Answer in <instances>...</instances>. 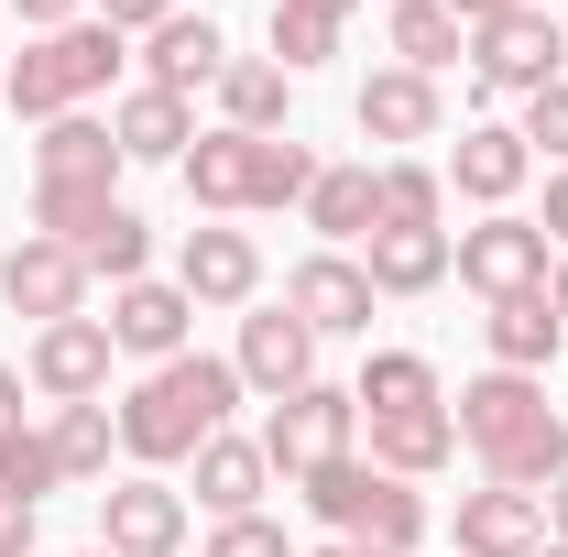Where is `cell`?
I'll return each instance as SVG.
<instances>
[{"label": "cell", "instance_id": "30bf717a", "mask_svg": "<svg viewBox=\"0 0 568 557\" xmlns=\"http://www.w3.org/2000/svg\"><path fill=\"white\" fill-rule=\"evenodd\" d=\"M0 306H11V317H33V328H55V317H88V263H77L67 241L22 230V241L0 252Z\"/></svg>", "mask_w": 568, "mask_h": 557}, {"label": "cell", "instance_id": "d590c367", "mask_svg": "<svg viewBox=\"0 0 568 557\" xmlns=\"http://www.w3.org/2000/svg\"><path fill=\"white\" fill-rule=\"evenodd\" d=\"M209 557H295V547L274 514H230V525H209Z\"/></svg>", "mask_w": 568, "mask_h": 557}, {"label": "cell", "instance_id": "5bb4252c", "mask_svg": "<svg viewBox=\"0 0 568 557\" xmlns=\"http://www.w3.org/2000/svg\"><path fill=\"white\" fill-rule=\"evenodd\" d=\"M437 175H448V198H470V209L493 219V209H514V198H525L536 153H525V132H514V121H470V132L448 142V164H437Z\"/></svg>", "mask_w": 568, "mask_h": 557}, {"label": "cell", "instance_id": "d4e9b609", "mask_svg": "<svg viewBox=\"0 0 568 557\" xmlns=\"http://www.w3.org/2000/svg\"><path fill=\"white\" fill-rule=\"evenodd\" d=\"M284 110H295V77L274 55H230L219 67V132H284Z\"/></svg>", "mask_w": 568, "mask_h": 557}, {"label": "cell", "instance_id": "9a60e30c", "mask_svg": "<svg viewBox=\"0 0 568 557\" xmlns=\"http://www.w3.org/2000/svg\"><path fill=\"white\" fill-rule=\"evenodd\" d=\"M284 306H295L317 340H372V306H383V295H372V274H361L351 252H306V263L284 274Z\"/></svg>", "mask_w": 568, "mask_h": 557}, {"label": "cell", "instance_id": "7dc6e473", "mask_svg": "<svg viewBox=\"0 0 568 557\" xmlns=\"http://www.w3.org/2000/svg\"><path fill=\"white\" fill-rule=\"evenodd\" d=\"M536 557H568V547H558V536H547V547H536Z\"/></svg>", "mask_w": 568, "mask_h": 557}, {"label": "cell", "instance_id": "60d3db41", "mask_svg": "<svg viewBox=\"0 0 568 557\" xmlns=\"http://www.w3.org/2000/svg\"><path fill=\"white\" fill-rule=\"evenodd\" d=\"M547 536H558V547H568V470H558V482H547Z\"/></svg>", "mask_w": 568, "mask_h": 557}, {"label": "cell", "instance_id": "603a6c76", "mask_svg": "<svg viewBox=\"0 0 568 557\" xmlns=\"http://www.w3.org/2000/svg\"><path fill=\"white\" fill-rule=\"evenodd\" d=\"M33 186H121V142H110V121H88V110L44 121V142H33Z\"/></svg>", "mask_w": 568, "mask_h": 557}, {"label": "cell", "instance_id": "cb8c5ba5", "mask_svg": "<svg viewBox=\"0 0 568 557\" xmlns=\"http://www.w3.org/2000/svg\"><path fill=\"white\" fill-rule=\"evenodd\" d=\"M448 459H459V416H448V405L372 416V470H394V482H437Z\"/></svg>", "mask_w": 568, "mask_h": 557}, {"label": "cell", "instance_id": "b9f144b4", "mask_svg": "<svg viewBox=\"0 0 568 557\" xmlns=\"http://www.w3.org/2000/svg\"><path fill=\"white\" fill-rule=\"evenodd\" d=\"M448 11H459V22L481 33V22H503V11H514V0H448Z\"/></svg>", "mask_w": 568, "mask_h": 557}, {"label": "cell", "instance_id": "83f0119b", "mask_svg": "<svg viewBox=\"0 0 568 557\" xmlns=\"http://www.w3.org/2000/svg\"><path fill=\"white\" fill-rule=\"evenodd\" d=\"M351 405H361V416H416V405H448V383H437L426 350H372L361 383H351Z\"/></svg>", "mask_w": 568, "mask_h": 557}, {"label": "cell", "instance_id": "f35d334b", "mask_svg": "<svg viewBox=\"0 0 568 557\" xmlns=\"http://www.w3.org/2000/svg\"><path fill=\"white\" fill-rule=\"evenodd\" d=\"M33 525H44V503H22V492H0V557H33Z\"/></svg>", "mask_w": 568, "mask_h": 557}, {"label": "cell", "instance_id": "f546056e", "mask_svg": "<svg viewBox=\"0 0 568 557\" xmlns=\"http://www.w3.org/2000/svg\"><path fill=\"white\" fill-rule=\"evenodd\" d=\"M448 219V175L416 164V153H394V164H372V230H437Z\"/></svg>", "mask_w": 568, "mask_h": 557}, {"label": "cell", "instance_id": "7402d4cb", "mask_svg": "<svg viewBox=\"0 0 568 557\" xmlns=\"http://www.w3.org/2000/svg\"><path fill=\"white\" fill-rule=\"evenodd\" d=\"M110 142H121V164H186V142H197V99H175V88H132V99L110 110Z\"/></svg>", "mask_w": 568, "mask_h": 557}, {"label": "cell", "instance_id": "ac0fdd59", "mask_svg": "<svg viewBox=\"0 0 568 557\" xmlns=\"http://www.w3.org/2000/svg\"><path fill=\"white\" fill-rule=\"evenodd\" d=\"M351 121L372 142H437L448 132V99H437V77H416V67H372L361 99H351Z\"/></svg>", "mask_w": 568, "mask_h": 557}, {"label": "cell", "instance_id": "1f68e13d", "mask_svg": "<svg viewBox=\"0 0 568 557\" xmlns=\"http://www.w3.org/2000/svg\"><path fill=\"white\" fill-rule=\"evenodd\" d=\"M44 448H55V470H67V482H110V448H121V416H110V405H55Z\"/></svg>", "mask_w": 568, "mask_h": 557}, {"label": "cell", "instance_id": "ee69618b", "mask_svg": "<svg viewBox=\"0 0 568 557\" xmlns=\"http://www.w3.org/2000/svg\"><path fill=\"white\" fill-rule=\"evenodd\" d=\"M295 557H372V547H351V536H328V547H295Z\"/></svg>", "mask_w": 568, "mask_h": 557}, {"label": "cell", "instance_id": "d6a6232c", "mask_svg": "<svg viewBox=\"0 0 568 557\" xmlns=\"http://www.w3.org/2000/svg\"><path fill=\"white\" fill-rule=\"evenodd\" d=\"M263 44H274V67H284V77H317L328 55H339V22H317V11H295V0H274Z\"/></svg>", "mask_w": 568, "mask_h": 557}, {"label": "cell", "instance_id": "e0dca14e", "mask_svg": "<svg viewBox=\"0 0 568 557\" xmlns=\"http://www.w3.org/2000/svg\"><path fill=\"white\" fill-rule=\"evenodd\" d=\"M219 67H230V33H219L209 11H164V22L142 33V88L197 99V88H219Z\"/></svg>", "mask_w": 568, "mask_h": 557}, {"label": "cell", "instance_id": "6da1fadb", "mask_svg": "<svg viewBox=\"0 0 568 557\" xmlns=\"http://www.w3.org/2000/svg\"><path fill=\"white\" fill-rule=\"evenodd\" d=\"M448 416H459V448L481 459V482H503V492H547L568 470V416L547 405L536 372H481V383H459Z\"/></svg>", "mask_w": 568, "mask_h": 557}, {"label": "cell", "instance_id": "f1b7e54d", "mask_svg": "<svg viewBox=\"0 0 568 557\" xmlns=\"http://www.w3.org/2000/svg\"><path fill=\"white\" fill-rule=\"evenodd\" d=\"M383 44H394V67L437 77V67H459V55H470V22H459L448 0H394V22H383Z\"/></svg>", "mask_w": 568, "mask_h": 557}, {"label": "cell", "instance_id": "e575fe53", "mask_svg": "<svg viewBox=\"0 0 568 557\" xmlns=\"http://www.w3.org/2000/svg\"><path fill=\"white\" fill-rule=\"evenodd\" d=\"M514 132H525V153H547V164H568V77L525 99V121H514Z\"/></svg>", "mask_w": 568, "mask_h": 557}, {"label": "cell", "instance_id": "4fadbf2b", "mask_svg": "<svg viewBox=\"0 0 568 557\" xmlns=\"http://www.w3.org/2000/svg\"><path fill=\"white\" fill-rule=\"evenodd\" d=\"M230 372H241V394L284 405V394H306V383H317V328H306L295 306H263V317H241V350H230Z\"/></svg>", "mask_w": 568, "mask_h": 557}, {"label": "cell", "instance_id": "52a82bcc", "mask_svg": "<svg viewBox=\"0 0 568 557\" xmlns=\"http://www.w3.org/2000/svg\"><path fill=\"white\" fill-rule=\"evenodd\" d=\"M351 437H361L351 383H306V394H284L274 416H263V459H274V482H306V470L351 459Z\"/></svg>", "mask_w": 568, "mask_h": 557}, {"label": "cell", "instance_id": "3957f363", "mask_svg": "<svg viewBox=\"0 0 568 557\" xmlns=\"http://www.w3.org/2000/svg\"><path fill=\"white\" fill-rule=\"evenodd\" d=\"M175 175H186V198L209 219H263V209H306L317 153L295 132H197Z\"/></svg>", "mask_w": 568, "mask_h": 557}, {"label": "cell", "instance_id": "484cf974", "mask_svg": "<svg viewBox=\"0 0 568 557\" xmlns=\"http://www.w3.org/2000/svg\"><path fill=\"white\" fill-rule=\"evenodd\" d=\"M361 274H372V295H437L448 284V230H372Z\"/></svg>", "mask_w": 568, "mask_h": 557}, {"label": "cell", "instance_id": "7c38bea8", "mask_svg": "<svg viewBox=\"0 0 568 557\" xmlns=\"http://www.w3.org/2000/svg\"><path fill=\"white\" fill-rule=\"evenodd\" d=\"M99 547L110 557H175L186 547V492L132 470V482H99Z\"/></svg>", "mask_w": 568, "mask_h": 557}, {"label": "cell", "instance_id": "277c9868", "mask_svg": "<svg viewBox=\"0 0 568 557\" xmlns=\"http://www.w3.org/2000/svg\"><path fill=\"white\" fill-rule=\"evenodd\" d=\"M121 67H132V33H110V22L88 11V22H67V33H33V44L0 67V110H22V121L44 132V121L88 110Z\"/></svg>", "mask_w": 568, "mask_h": 557}, {"label": "cell", "instance_id": "d6986e66", "mask_svg": "<svg viewBox=\"0 0 568 557\" xmlns=\"http://www.w3.org/2000/svg\"><path fill=\"white\" fill-rule=\"evenodd\" d=\"M175 284H186L197 306H252V295H263V241H252V230H186Z\"/></svg>", "mask_w": 568, "mask_h": 557}, {"label": "cell", "instance_id": "8d00e7d4", "mask_svg": "<svg viewBox=\"0 0 568 557\" xmlns=\"http://www.w3.org/2000/svg\"><path fill=\"white\" fill-rule=\"evenodd\" d=\"M22 33H67V22H88V0H0Z\"/></svg>", "mask_w": 568, "mask_h": 557}, {"label": "cell", "instance_id": "8992f818", "mask_svg": "<svg viewBox=\"0 0 568 557\" xmlns=\"http://www.w3.org/2000/svg\"><path fill=\"white\" fill-rule=\"evenodd\" d=\"M568 77V33L558 11H503L470 33V88L481 99H536V88H558Z\"/></svg>", "mask_w": 568, "mask_h": 557}, {"label": "cell", "instance_id": "836d02e7", "mask_svg": "<svg viewBox=\"0 0 568 557\" xmlns=\"http://www.w3.org/2000/svg\"><path fill=\"white\" fill-rule=\"evenodd\" d=\"M0 492H22V503H44V492H67V470H55V448H44V426H22V437H0Z\"/></svg>", "mask_w": 568, "mask_h": 557}, {"label": "cell", "instance_id": "74e56055", "mask_svg": "<svg viewBox=\"0 0 568 557\" xmlns=\"http://www.w3.org/2000/svg\"><path fill=\"white\" fill-rule=\"evenodd\" d=\"M88 11H99L110 33H153V22H164V11H186V0H88Z\"/></svg>", "mask_w": 568, "mask_h": 557}, {"label": "cell", "instance_id": "ab89813d", "mask_svg": "<svg viewBox=\"0 0 568 557\" xmlns=\"http://www.w3.org/2000/svg\"><path fill=\"white\" fill-rule=\"evenodd\" d=\"M22 394H33V383H22V372L0 361V437H22Z\"/></svg>", "mask_w": 568, "mask_h": 557}, {"label": "cell", "instance_id": "4316f807", "mask_svg": "<svg viewBox=\"0 0 568 557\" xmlns=\"http://www.w3.org/2000/svg\"><path fill=\"white\" fill-rule=\"evenodd\" d=\"M67 252L88 263V284H99V274H110V284H142V263H153V219H142L132 198H110V209L88 219Z\"/></svg>", "mask_w": 568, "mask_h": 557}, {"label": "cell", "instance_id": "7a4b0ae2", "mask_svg": "<svg viewBox=\"0 0 568 557\" xmlns=\"http://www.w3.org/2000/svg\"><path fill=\"white\" fill-rule=\"evenodd\" d=\"M230 405H241V372H230V361H209V350H186V361H153L132 394L110 405V416H121V459H142V470H175V459H197L219 426H230Z\"/></svg>", "mask_w": 568, "mask_h": 557}, {"label": "cell", "instance_id": "7bdbcfd3", "mask_svg": "<svg viewBox=\"0 0 568 557\" xmlns=\"http://www.w3.org/2000/svg\"><path fill=\"white\" fill-rule=\"evenodd\" d=\"M547 306H558V317H568V252H558V263H547Z\"/></svg>", "mask_w": 568, "mask_h": 557}, {"label": "cell", "instance_id": "bcb514c9", "mask_svg": "<svg viewBox=\"0 0 568 557\" xmlns=\"http://www.w3.org/2000/svg\"><path fill=\"white\" fill-rule=\"evenodd\" d=\"M514 11H558V0H514Z\"/></svg>", "mask_w": 568, "mask_h": 557}, {"label": "cell", "instance_id": "8fae6325", "mask_svg": "<svg viewBox=\"0 0 568 557\" xmlns=\"http://www.w3.org/2000/svg\"><path fill=\"white\" fill-rule=\"evenodd\" d=\"M110 328L99 317H55V328H33V350H22V383L44 394V405H99L110 394Z\"/></svg>", "mask_w": 568, "mask_h": 557}, {"label": "cell", "instance_id": "ba28073f", "mask_svg": "<svg viewBox=\"0 0 568 557\" xmlns=\"http://www.w3.org/2000/svg\"><path fill=\"white\" fill-rule=\"evenodd\" d=\"M448 274L470 284L481 306H503V295H536V284H547V230H536L525 209H493L481 230H459V241H448Z\"/></svg>", "mask_w": 568, "mask_h": 557}, {"label": "cell", "instance_id": "c3c4849f", "mask_svg": "<svg viewBox=\"0 0 568 557\" xmlns=\"http://www.w3.org/2000/svg\"><path fill=\"white\" fill-rule=\"evenodd\" d=\"M88 557H110V547H88Z\"/></svg>", "mask_w": 568, "mask_h": 557}, {"label": "cell", "instance_id": "9c48e42d", "mask_svg": "<svg viewBox=\"0 0 568 557\" xmlns=\"http://www.w3.org/2000/svg\"><path fill=\"white\" fill-rule=\"evenodd\" d=\"M99 328H110V350L142 361V372H153V361H186V350H197V295L164 284V274L110 284V317H99Z\"/></svg>", "mask_w": 568, "mask_h": 557}, {"label": "cell", "instance_id": "2e32d148", "mask_svg": "<svg viewBox=\"0 0 568 557\" xmlns=\"http://www.w3.org/2000/svg\"><path fill=\"white\" fill-rule=\"evenodd\" d=\"M547 547V492H459V514H448V557H536Z\"/></svg>", "mask_w": 568, "mask_h": 557}, {"label": "cell", "instance_id": "5b68a950", "mask_svg": "<svg viewBox=\"0 0 568 557\" xmlns=\"http://www.w3.org/2000/svg\"><path fill=\"white\" fill-rule=\"evenodd\" d=\"M295 503L328 525V536H351V547H372V557H416L426 547V492L416 482H394V470H372V459H328V470H306L295 482Z\"/></svg>", "mask_w": 568, "mask_h": 557}, {"label": "cell", "instance_id": "f6af8a7d", "mask_svg": "<svg viewBox=\"0 0 568 557\" xmlns=\"http://www.w3.org/2000/svg\"><path fill=\"white\" fill-rule=\"evenodd\" d=\"M295 11H317V22H351V0H295Z\"/></svg>", "mask_w": 568, "mask_h": 557}, {"label": "cell", "instance_id": "44dd1931", "mask_svg": "<svg viewBox=\"0 0 568 557\" xmlns=\"http://www.w3.org/2000/svg\"><path fill=\"white\" fill-rule=\"evenodd\" d=\"M186 470H197V503H209L219 525H230V514H263V492H274V459H263V437H241V426H219V437L186 459Z\"/></svg>", "mask_w": 568, "mask_h": 557}, {"label": "cell", "instance_id": "4dcf8cb0", "mask_svg": "<svg viewBox=\"0 0 568 557\" xmlns=\"http://www.w3.org/2000/svg\"><path fill=\"white\" fill-rule=\"evenodd\" d=\"M306 230L339 252V241H372V164H317L306 186Z\"/></svg>", "mask_w": 568, "mask_h": 557}, {"label": "cell", "instance_id": "ffe728a7", "mask_svg": "<svg viewBox=\"0 0 568 557\" xmlns=\"http://www.w3.org/2000/svg\"><path fill=\"white\" fill-rule=\"evenodd\" d=\"M481 350H493V372H536V383H547L558 350H568V317L547 306V284H536V295H503L493 317H481Z\"/></svg>", "mask_w": 568, "mask_h": 557}]
</instances>
